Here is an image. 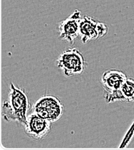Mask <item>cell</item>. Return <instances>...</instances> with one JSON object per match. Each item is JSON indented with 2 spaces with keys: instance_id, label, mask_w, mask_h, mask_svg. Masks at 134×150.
I'll return each instance as SVG.
<instances>
[{
  "instance_id": "1",
  "label": "cell",
  "mask_w": 134,
  "mask_h": 150,
  "mask_svg": "<svg viewBox=\"0 0 134 150\" xmlns=\"http://www.w3.org/2000/svg\"><path fill=\"white\" fill-rule=\"evenodd\" d=\"M31 108L29 98L25 91L14 82L10 83L7 98L2 103V117L7 122L25 123Z\"/></svg>"
},
{
  "instance_id": "2",
  "label": "cell",
  "mask_w": 134,
  "mask_h": 150,
  "mask_svg": "<svg viewBox=\"0 0 134 150\" xmlns=\"http://www.w3.org/2000/svg\"><path fill=\"white\" fill-rule=\"evenodd\" d=\"M32 110L34 113L52 123L61 119L64 113V107L57 96L46 94L34 103Z\"/></svg>"
},
{
  "instance_id": "3",
  "label": "cell",
  "mask_w": 134,
  "mask_h": 150,
  "mask_svg": "<svg viewBox=\"0 0 134 150\" xmlns=\"http://www.w3.org/2000/svg\"><path fill=\"white\" fill-rule=\"evenodd\" d=\"M87 65L83 54L75 47L65 50L56 60L57 67L69 78L82 74Z\"/></svg>"
},
{
  "instance_id": "4",
  "label": "cell",
  "mask_w": 134,
  "mask_h": 150,
  "mask_svg": "<svg viewBox=\"0 0 134 150\" xmlns=\"http://www.w3.org/2000/svg\"><path fill=\"white\" fill-rule=\"evenodd\" d=\"M127 78L123 71L117 69H107L102 73L100 83L105 91L104 98L106 103L119 101L120 89Z\"/></svg>"
},
{
  "instance_id": "5",
  "label": "cell",
  "mask_w": 134,
  "mask_h": 150,
  "mask_svg": "<svg viewBox=\"0 0 134 150\" xmlns=\"http://www.w3.org/2000/svg\"><path fill=\"white\" fill-rule=\"evenodd\" d=\"M108 26L88 16H84L80 21V36L82 44L97 40L107 35Z\"/></svg>"
},
{
  "instance_id": "6",
  "label": "cell",
  "mask_w": 134,
  "mask_h": 150,
  "mask_svg": "<svg viewBox=\"0 0 134 150\" xmlns=\"http://www.w3.org/2000/svg\"><path fill=\"white\" fill-rule=\"evenodd\" d=\"M25 134L35 141L45 139L52 129V122L42 118L32 112L28 115L27 121L23 126Z\"/></svg>"
},
{
  "instance_id": "7",
  "label": "cell",
  "mask_w": 134,
  "mask_h": 150,
  "mask_svg": "<svg viewBox=\"0 0 134 150\" xmlns=\"http://www.w3.org/2000/svg\"><path fill=\"white\" fill-rule=\"evenodd\" d=\"M82 18L81 12L75 9L67 18L58 23L59 37L63 41L74 44L75 39L80 36V25Z\"/></svg>"
},
{
  "instance_id": "8",
  "label": "cell",
  "mask_w": 134,
  "mask_h": 150,
  "mask_svg": "<svg viewBox=\"0 0 134 150\" xmlns=\"http://www.w3.org/2000/svg\"><path fill=\"white\" fill-rule=\"evenodd\" d=\"M123 101L132 103L134 101V78H127L120 89Z\"/></svg>"
}]
</instances>
